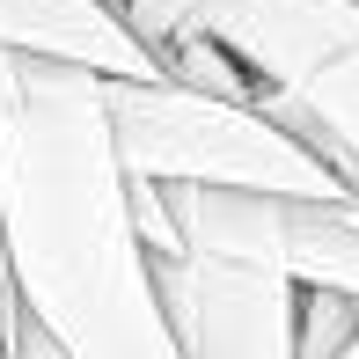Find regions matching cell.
I'll return each mask as SVG.
<instances>
[{"label": "cell", "instance_id": "3", "mask_svg": "<svg viewBox=\"0 0 359 359\" xmlns=\"http://www.w3.org/2000/svg\"><path fill=\"white\" fill-rule=\"evenodd\" d=\"M191 250L286 271L293 286H337L359 301V191H235L169 184Z\"/></svg>", "mask_w": 359, "mask_h": 359}, {"label": "cell", "instance_id": "8", "mask_svg": "<svg viewBox=\"0 0 359 359\" xmlns=\"http://www.w3.org/2000/svg\"><path fill=\"white\" fill-rule=\"evenodd\" d=\"M0 359H74V352L59 345V337L44 330L37 316H22V323H15V337H8V352H0Z\"/></svg>", "mask_w": 359, "mask_h": 359}, {"label": "cell", "instance_id": "9", "mask_svg": "<svg viewBox=\"0 0 359 359\" xmlns=\"http://www.w3.org/2000/svg\"><path fill=\"white\" fill-rule=\"evenodd\" d=\"M15 323H22V293H15V264H8V235H0V345L15 337Z\"/></svg>", "mask_w": 359, "mask_h": 359}, {"label": "cell", "instance_id": "10", "mask_svg": "<svg viewBox=\"0 0 359 359\" xmlns=\"http://www.w3.org/2000/svg\"><path fill=\"white\" fill-rule=\"evenodd\" d=\"M345 359H359V337H352V345H345Z\"/></svg>", "mask_w": 359, "mask_h": 359}, {"label": "cell", "instance_id": "5", "mask_svg": "<svg viewBox=\"0 0 359 359\" xmlns=\"http://www.w3.org/2000/svg\"><path fill=\"white\" fill-rule=\"evenodd\" d=\"M0 44L52 52L95 74H133V81L161 74V59L140 44L118 0H0Z\"/></svg>", "mask_w": 359, "mask_h": 359}, {"label": "cell", "instance_id": "2", "mask_svg": "<svg viewBox=\"0 0 359 359\" xmlns=\"http://www.w3.org/2000/svg\"><path fill=\"white\" fill-rule=\"evenodd\" d=\"M110 133L125 169L161 184H235V191H352L330 161L271 110L205 95L176 74H103Z\"/></svg>", "mask_w": 359, "mask_h": 359}, {"label": "cell", "instance_id": "6", "mask_svg": "<svg viewBox=\"0 0 359 359\" xmlns=\"http://www.w3.org/2000/svg\"><path fill=\"white\" fill-rule=\"evenodd\" d=\"M279 88H286V81H279ZM293 95H308V103H316L323 118L352 140V154H359V29H352V37H337L316 67L293 81Z\"/></svg>", "mask_w": 359, "mask_h": 359}, {"label": "cell", "instance_id": "7", "mask_svg": "<svg viewBox=\"0 0 359 359\" xmlns=\"http://www.w3.org/2000/svg\"><path fill=\"white\" fill-rule=\"evenodd\" d=\"M359 337V301L337 286H301L293 293V359H345Z\"/></svg>", "mask_w": 359, "mask_h": 359}, {"label": "cell", "instance_id": "11", "mask_svg": "<svg viewBox=\"0 0 359 359\" xmlns=\"http://www.w3.org/2000/svg\"><path fill=\"white\" fill-rule=\"evenodd\" d=\"M0 352H8V345H0Z\"/></svg>", "mask_w": 359, "mask_h": 359}, {"label": "cell", "instance_id": "1", "mask_svg": "<svg viewBox=\"0 0 359 359\" xmlns=\"http://www.w3.org/2000/svg\"><path fill=\"white\" fill-rule=\"evenodd\" d=\"M0 235L22 316L74 359H191L140 242L95 67L0 44Z\"/></svg>", "mask_w": 359, "mask_h": 359}, {"label": "cell", "instance_id": "4", "mask_svg": "<svg viewBox=\"0 0 359 359\" xmlns=\"http://www.w3.org/2000/svg\"><path fill=\"white\" fill-rule=\"evenodd\" d=\"M169 323L191 359H293V286L286 271L235 264V257H154Z\"/></svg>", "mask_w": 359, "mask_h": 359}, {"label": "cell", "instance_id": "12", "mask_svg": "<svg viewBox=\"0 0 359 359\" xmlns=\"http://www.w3.org/2000/svg\"><path fill=\"white\" fill-rule=\"evenodd\" d=\"M118 8H125V0H118Z\"/></svg>", "mask_w": 359, "mask_h": 359}]
</instances>
